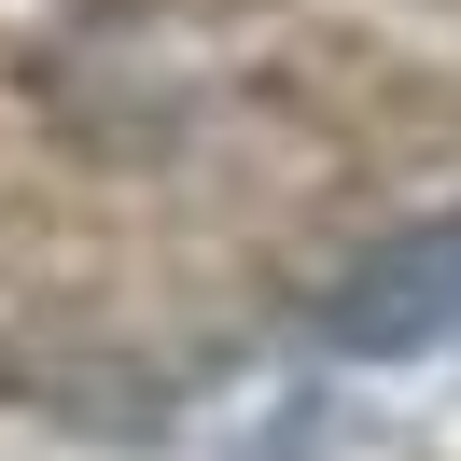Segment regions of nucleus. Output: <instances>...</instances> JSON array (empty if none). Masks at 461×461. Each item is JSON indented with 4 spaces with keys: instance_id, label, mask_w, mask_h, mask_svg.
I'll return each instance as SVG.
<instances>
[{
    "instance_id": "nucleus-1",
    "label": "nucleus",
    "mask_w": 461,
    "mask_h": 461,
    "mask_svg": "<svg viewBox=\"0 0 461 461\" xmlns=\"http://www.w3.org/2000/svg\"><path fill=\"white\" fill-rule=\"evenodd\" d=\"M447 321H461V224H405V238H377V252L349 266L336 294H321V336L364 349V364L433 349Z\"/></svg>"
}]
</instances>
